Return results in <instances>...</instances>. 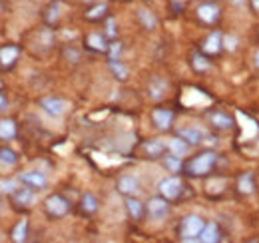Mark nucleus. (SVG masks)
<instances>
[{
    "instance_id": "obj_8",
    "label": "nucleus",
    "mask_w": 259,
    "mask_h": 243,
    "mask_svg": "<svg viewBox=\"0 0 259 243\" xmlns=\"http://www.w3.org/2000/svg\"><path fill=\"white\" fill-rule=\"evenodd\" d=\"M195 14H197V20H199L201 24L213 26V24L220 20L222 10H220V6L213 4V2H201V4L195 8Z\"/></svg>"
},
{
    "instance_id": "obj_4",
    "label": "nucleus",
    "mask_w": 259,
    "mask_h": 243,
    "mask_svg": "<svg viewBox=\"0 0 259 243\" xmlns=\"http://www.w3.org/2000/svg\"><path fill=\"white\" fill-rule=\"evenodd\" d=\"M44 212L52 219H62L70 213V201L62 193H52L44 199Z\"/></svg>"
},
{
    "instance_id": "obj_17",
    "label": "nucleus",
    "mask_w": 259,
    "mask_h": 243,
    "mask_svg": "<svg viewBox=\"0 0 259 243\" xmlns=\"http://www.w3.org/2000/svg\"><path fill=\"white\" fill-rule=\"evenodd\" d=\"M165 92H167V82H165V78L154 74V76L150 78V82H148V94H150V98H152V100H162L163 96H165Z\"/></svg>"
},
{
    "instance_id": "obj_14",
    "label": "nucleus",
    "mask_w": 259,
    "mask_h": 243,
    "mask_svg": "<svg viewBox=\"0 0 259 243\" xmlns=\"http://www.w3.org/2000/svg\"><path fill=\"white\" fill-rule=\"evenodd\" d=\"M18 54H20V48L16 44H6L0 48V68L4 70H10L16 60H18Z\"/></svg>"
},
{
    "instance_id": "obj_28",
    "label": "nucleus",
    "mask_w": 259,
    "mask_h": 243,
    "mask_svg": "<svg viewBox=\"0 0 259 243\" xmlns=\"http://www.w3.org/2000/svg\"><path fill=\"white\" fill-rule=\"evenodd\" d=\"M10 237H12V241L14 243L26 241V239H28V219H20V221L14 225V229H12Z\"/></svg>"
},
{
    "instance_id": "obj_37",
    "label": "nucleus",
    "mask_w": 259,
    "mask_h": 243,
    "mask_svg": "<svg viewBox=\"0 0 259 243\" xmlns=\"http://www.w3.org/2000/svg\"><path fill=\"white\" fill-rule=\"evenodd\" d=\"M6 108H8V98H6V94L0 92V112H4Z\"/></svg>"
},
{
    "instance_id": "obj_6",
    "label": "nucleus",
    "mask_w": 259,
    "mask_h": 243,
    "mask_svg": "<svg viewBox=\"0 0 259 243\" xmlns=\"http://www.w3.org/2000/svg\"><path fill=\"white\" fill-rule=\"evenodd\" d=\"M12 206L16 210H30L34 204H36V189L28 187V185H22V187H16L12 193Z\"/></svg>"
},
{
    "instance_id": "obj_33",
    "label": "nucleus",
    "mask_w": 259,
    "mask_h": 243,
    "mask_svg": "<svg viewBox=\"0 0 259 243\" xmlns=\"http://www.w3.org/2000/svg\"><path fill=\"white\" fill-rule=\"evenodd\" d=\"M122 50H124V44H122L120 40H112V42L108 44V50H106L108 60H120Z\"/></svg>"
},
{
    "instance_id": "obj_25",
    "label": "nucleus",
    "mask_w": 259,
    "mask_h": 243,
    "mask_svg": "<svg viewBox=\"0 0 259 243\" xmlns=\"http://www.w3.org/2000/svg\"><path fill=\"white\" fill-rule=\"evenodd\" d=\"M136 16H138V22H140L146 30H154V28L158 26L156 14H154L152 10H148V8H140V10L136 12Z\"/></svg>"
},
{
    "instance_id": "obj_40",
    "label": "nucleus",
    "mask_w": 259,
    "mask_h": 243,
    "mask_svg": "<svg viewBox=\"0 0 259 243\" xmlns=\"http://www.w3.org/2000/svg\"><path fill=\"white\" fill-rule=\"evenodd\" d=\"M0 88H2V82H0Z\"/></svg>"
},
{
    "instance_id": "obj_3",
    "label": "nucleus",
    "mask_w": 259,
    "mask_h": 243,
    "mask_svg": "<svg viewBox=\"0 0 259 243\" xmlns=\"http://www.w3.org/2000/svg\"><path fill=\"white\" fill-rule=\"evenodd\" d=\"M184 182H182V178L178 176V174H171V176H167V178H163L162 182L158 183V191H160V195L165 197L167 201H178L180 197H182V193H184Z\"/></svg>"
},
{
    "instance_id": "obj_31",
    "label": "nucleus",
    "mask_w": 259,
    "mask_h": 243,
    "mask_svg": "<svg viewBox=\"0 0 259 243\" xmlns=\"http://www.w3.org/2000/svg\"><path fill=\"white\" fill-rule=\"evenodd\" d=\"M108 68H110V72L114 74L116 80H122V82L128 80V68L120 60H108Z\"/></svg>"
},
{
    "instance_id": "obj_26",
    "label": "nucleus",
    "mask_w": 259,
    "mask_h": 243,
    "mask_svg": "<svg viewBox=\"0 0 259 243\" xmlns=\"http://www.w3.org/2000/svg\"><path fill=\"white\" fill-rule=\"evenodd\" d=\"M16 134H18L16 122L12 118H2L0 120V140H14Z\"/></svg>"
},
{
    "instance_id": "obj_2",
    "label": "nucleus",
    "mask_w": 259,
    "mask_h": 243,
    "mask_svg": "<svg viewBox=\"0 0 259 243\" xmlns=\"http://www.w3.org/2000/svg\"><path fill=\"white\" fill-rule=\"evenodd\" d=\"M203 225H205V219L201 215H195V213L186 215L178 225V235L182 241H197Z\"/></svg>"
},
{
    "instance_id": "obj_5",
    "label": "nucleus",
    "mask_w": 259,
    "mask_h": 243,
    "mask_svg": "<svg viewBox=\"0 0 259 243\" xmlns=\"http://www.w3.org/2000/svg\"><path fill=\"white\" fill-rule=\"evenodd\" d=\"M222 50H224V34L220 30L209 32V34L201 40V44H199V52H203L207 58L218 56Z\"/></svg>"
},
{
    "instance_id": "obj_32",
    "label": "nucleus",
    "mask_w": 259,
    "mask_h": 243,
    "mask_svg": "<svg viewBox=\"0 0 259 243\" xmlns=\"http://www.w3.org/2000/svg\"><path fill=\"white\" fill-rule=\"evenodd\" d=\"M0 164L6 166V168L16 166V164H18V155H16V152L10 150V148H6V146H2V148H0Z\"/></svg>"
},
{
    "instance_id": "obj_10",
    "label": "nucleus",
    "mask_w": 259,
    "mask_h": 243,
    "mask_svg": "<svg viewBox=\"0 0 259 243\" xmlns=\"http://www.w3.org/2000/svg\"><path fill=\"white\" fill-rule=\"evenodd\" d=\"M18 182L22 183V185L32 187L36 191H40V189H44L48 185V178L40 170H26V172H20L18 174Z\"/></svg>"
},
{
    "instance_id": "obj_11",
    "label": "nucleus",
    "mask_w": 259,
    "mask_h": 243,
    "mask_svg": "<svg viewBox=\"0 0 259 243\" xmlns=\"http://www.w3.org/2000/svg\"><path fill=\"white\" fill-rule=\"evenodd\" d=\"M178 136L184 138L190 146H199V144H203L205 138H207V134H205L199 126H184V128L178 130Z\"/></svg>"
},
{
    "instance_id": "obj_22",
    "label": "nucleus",
    "mask_w": 259,
    "mask_h": 243,
    "mask_svg": "<svg viewBox=\"0 0 259 243\" xmlns=\"http://www.w3.org/2000/svg\"><path fill=\"white\" fill-rule=\"evenodd\" d=\"M209 124L215 130H229L233 126V118L226 112H222V110H215V112L209 114Z\"/></svg>"
},
{
    "instance_id": "obj_7",
    "label": "nucleus",
    "mask_w": 259,
    "mask_h": 243,
    "mask_svg": "<svg viewBox=\"0 0 259 243\" xmlns=\"http://www.w3.org/2000/svg\"><path fill=\"white\" fill-rule=\"evenodd\" d=\"M169 204L171 201H167L162 195L150 197V201L146 204V215L150 219H154V221H162V219L167 217V213H169Z\"/></svg>"
},
{
    "instance_id": "obj_38",
    "label": "nucleus",
    "mask_w": 259,
    "mask_h": 243,
    "mask_svg": "<svg viewBox=\"0 0 259 243\" xmlns=\"http://www.w3.org/2000/svg\"><path fill=\"white\" fill-rule=\"evenodd\" d=\"M253 62H255V66L259 68V50H255V54H253Z\"/></svg>"
},
{
    "instance_id": "obj_18",
    "label": "nucleus",
    "mask_w": 259,
    "mask_h": 243,
    "mask_svg": "<svg viewBox=\"0 0 259 243\" xmlns=\"http://www.w3.org/2000/svg\"><path fill=\"white\" fill-rule=\"evenodd\" d=\"M142 150H144V153H146L148 157H154V159H158V157H162L163 153H165L167 146L163 144L162 140H158V138H152V140H146V142H144Z\"/></svg>"
},
{
    "instance_id": "obj_19",
    "label": "nucleus",
    "mask_w": 259,
    "mask_h": 243,
    "mask_svg": "<svg viewBox=\"0 0 259 243\" xmlns=\"http://www.w3.org/2000/svg\"><path fill=\"white\" fill-rule=\"evenodd\" d=\"M98 208H100V201H98V197L92 191L82 193V197H80V212L84 213V215H94L98 212Z\"/></svg>"
},
{
    "instance_id": "obj_24",
    "label": "nucleus",
    "mask_w": 259,
    "mask_h": 243,
    "mask_svg": "<svg viewBox=\"0 0 259 243\" xmlns=\"http://www.w3.org/2000/svg\"><path fill=\"white\" fill-rule=\"evenodd\" d=\"M167 152L174 153V155H180V157H184V155H188V152H190V144L184 140V138H180V136H176V138H171L167 144Z\"/></svg>"
},
{
    "instance_id": "obj_35",
    "label": "nucleus",
    "mask_w": 259,
    "mask_h": 243,
    "mask_svg": "<svg viewBox=\"0 0 259 243\" xmlns=\"http://www.w3.org/2000/svg\"><path fill=\"white\" fill-rule=\"evenodd\" d=\"M64 58L68 62H74V64H76V62L80 60V50H78V48H74V46H66Z\"/></svg>"
},
{
    "instance_id": "obj_21",
    "label": "nucleus",
    "mask_w": 259,
    "mask_h": 243,
    "mask_svg": "<svg viewBox=\"0 0 259 243\" xmlns=\"http://www.w3.org/2000/svg\"><path fill=\"white\" fill-rule=\"evenodd\" d=\"M126 210H128V215L134 221H140V219L144 217V213H146V206H144L138 197L128 195V197H126Z\"/></svg>"
},
{
    "instance_id": "obj_39",
    "label": "nucleus",
    "mask_w": 259,
    "mask_h": 243,
    "mask_svg": "<svg viewBox=\"0 0 259 243\" xmlns=\"http://www.w3.org/2000/svg\"><path fill=\"white\" fill-rule=\"evenodd\" d=\"M82 2H86V4H90V2H94V0H82Z\"/></svg>"
},
{
    "instance_id": "obj_23",
    "label": "nucleus",
    "mask_w": 259,
    "mask_h": 243,
    "mask_svg": "<svg viewBox=\"0 0 259 243\" xmlns=\"http://www.w3.org/2000/svg\"><path fill=\"white\" fill-rule=\"evenodd\" d=\"M60 8H62V2L60 0H52L48 6H46V10H44V22L48 24V26H54L58 20H60Z\"/></svg>"
},
{
    "instance_id": "obj_36",
    "label": "nucleus",
    "mask_w": 259,
    "mask_h": 243,
    "mask_svg": "<svg viewBox=\"0 0 259 243\" xmlns=\"http://www.w3.org/2000/svg\"><path fill=\"white\" fill-rule=\"evenodd\" d=\"M224 48L226 50H235L237 48V38L235 36H224Z\"/></svg>"
},
{
    "instance_id": "obj_16",
    "label": "nucleus",
    "mask_w": 259,
    "mask_h": 243,
    "mask_svg": "<svg viewBox=\"0 0 259 243\" xmlns=\"http://www.w3.org/2000/svg\"><path fill=\"white\" fill-rule=\"evenodd\" d=\"M138 187H140V183L138 180L132 176V174H122L118 180H116V189L122 193V195H134L136 191H138Z\"/></svg>"
},
{
    "instance_id": "obj_12",
    "label": "nucleus",
    "mask_w": 259,
    "mask_h": 243,
    "mask_svg": "<svg viewBox=\"0 0 259 243\" xmlns=\"http://www.w3.org/2000/svg\"><path fill=\"white\" fill-rule=\"evenodd\" d=\"M152 124L160 130V132H165L171 128L174 124V112L169 108H154L152 110Z\"/></svg>"
},
{
    "instance_id": "obj_1",
    "label": "nucleus",
    "mask_w": 259,
    "mask_h": 243,
    "mask_svg": "<svg viewBox=\"0 0 259 243\" xmlns=\"http://www.w3.org/2000/svg\"><path fill=\"white\" fill-rule=\"evenodd\" d=\"M215 164H218V153L211 152V150H203L197 155H192L184 164V172L188 176H192V178H203L213 170Z\"/></svg>"
},
{
    "instance_id": "obj_9",
    "label": "nucleus",
    "mask_w": 259,
    "mask_h": 243,
    "mask_svg": "<svg viewBox=\"0 0 259 243\" xmlns=\"http://www.w3.org/2000/svg\"><path fill=\"white\" fill-rule=\"evenodd\" d=\"M38 104H40V108H42L48 116H52V118H60L66 112V108H68L66 100L58 98V96H42V98L38 100Z\"/></svg>"
},
{
    "instance_id": "obj_29",
    "label": "nucleus",
    "mask_w": 259,
    "mask_h": 243,
    "mask_svg": "<svg viewBox=\"0 0 259 243\" xmlns=\"http://www.w3.org/2000/svg\"><path fill=\"white\" fill-rule=\"evenodd\" d=\"M106 12H108V4H106V2H100V4H96V6H92V8L86 10L84 18L90 20V22H96V20H102V18L106 16Z\"/></svg>"
},
{
    "instance_id": "obj_20",
    "label": "nucleus",
    "mask_w": 259,
    "mask_h": 243,
    "mask_svg": "<svg viewBox=\"0 0 259 243\" xmlns=\"http://www.w3.org/2000/svg\"><path fill=\"white\" fill-rule=\"evenodd\" d=\"M237 191L241 195H251L255 191V180H253V174L251 172L239 174V178H237Z\"/></svg>"
},
{
    "instance_id": "obj_13",
    "label": "nucleus",
    "mask_w": 259,
    "mask_h": 243,
    "mask_svg": "<svg viewBox=\"0 0 259 243\" xmlns=\"http://www.w3.org/2000/svg\"><path fill=\"white\" fill-rule=\"evenodd\" d=\"M84 44H86V48L88 50H92V52H106L108 50V36L106 34H102V32H90L86 38H84Z\"/></svg>"
},
{
    "instance_id": "obj_34",
    "label": "nucleus",
    "mask_w": 259,
    "mask_h": 243,
    "mask_svg": "<svg viewBox=\"0 0 259 243\" xmlns=\"http://www.w3.org/2000/svg\"><path fill=\"white\" fill-rule=\"evenodd\" d=\"M104 34L110 38V40H114L116 36H118V28H116V20L112 18V16H108L106 18V30H104Z\"/></svg>"
},
{
    "instance_id": "obj_15",
    "label": "nucleus",
    "mask_w": 259,
    "mask_h": 243,
    "mask_svg": "<svg viewBox=\"0 0 259 243\" xmlns=\"http://www.w3.org/2000/svg\"><path fill=\"white\" fill-rule=\"evenodd\" d=\"M197 241L201 243H218L222 241V229L215 221H205L201 233H199V239Z\"/></svg>"
},
{
    "instance_id": "obj_30",
    "label": "nucleus",
    "mask_w": 259,
    "mask_h": 243,
    "mask_svg": "<svg viewBox=\"0 0 259 243\" xmlns=\"http://www.w3.org/2000/svg\"><path fill=\"white\" fill-rule=\"evenodd\" d=\"M190 64L195 72H205L209 70V58L203 54V52H194L192 58H190Z\"/></svg>"
},
{
    "instance_id": "obj_27",
    "label": "nucleus",
    "mask_w": 259,
    "mask_h": 243,
    "mask_svg": "<svg viewBox=\"0 0 259 243\" xmlns=\"http://www.w3.org/2000/svg\"><path fill=\"white\" fill-rule=\"evenodd\" d=\"M162 164H163V168H165L167 172H171V174H178V172L184 170V157L174 155V153L162 155Z\"/></svg>"
}]
</instances>
